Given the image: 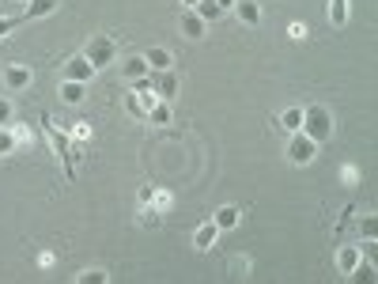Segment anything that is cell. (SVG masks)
<instances>
[{
	"mask_svg": "<svg viewBox=\"0 0 378 284\" xmlns=\"http://www.w3.org/2000/svg\"><path fill=\"white\" fill-rule=\"evenodd\" d=\"M140 227H159L163 224V212H155L151 205H140V216H137Z\"/></svg>",
	"mask_w": 378,
	"mask_h": 284,
	"instance_id": "d4e9b609",
	"label": "cell"
},
{
	"mask_svg": "<svg viewBox=\"0 0 378 284\" xmlns=\"http://www.w3.org/2000/svg\"><path fill=\"white\" fill-rule=\"evenodd\" d=\"M121 76L132 84V80H144V76H151V69H148V61H144V53H137V57H125L121 61Z\"/></svg>",
	"mask_w": 378,
	"mask_h": 284,
	"instance_id": "7c38bea8",
	"label": "cell"
},
{
	"mask_svg": "<svg viewBox=\"0 0 378 284\" xmlns=\"http://www.w3.org/2000/svg\"><path fill=\"white\" fill-rule=\"evenodd\" d=\"M235 16L246 27H258L261 23V4H258V0H235Z\"/></svg>",
	"mask_w": 378,
	"mask_h": 284,
	"instance_id": "5bb4252c",
	"label": "cell"
},
{
	"mask_svg": "<svg viewBox=\"0 0 378 284\" xmlns=\"http://www.w3.org/2000/svg\"><path fill=\"white\" fill-rule=\"evenodd\" d=\"M182 4H185V8H197V0H182Z\"/></svg>",
	"mask_w": 378,
	"mask_h": 284,
	"instance_id": "74e56055",
	"label": "cell"
},
{
	"mask_svg": "<svg viewBox=\"0 0 378 284\" xmlns=\"http://www.w3.org/2000/svg\"><path fill=\"white\" fill-rule=\"evenodd\" d=\"M57 4L61 0H27V8L19 12V19L23 23H35V19H46V16H53L57 12Z\"/></svg>",
	"mask_w": 378,
	"mask_h": 284,
	"instance_id": "9c48e42d",
	"label": "cell"
},
{
	"mask_svg": "<svg viewBox=\"0 0 378 284\" xmlns=\"http://www.w3.org/2000/svg\"><path fill=\"white\" fill-rule=\"evenodd\" d=\"M352 212H355V205H348V209H344V212H340V220H337V224H333V232H337V235H340V232H344V227H348V224H352Z\"/></svg>",
	"mask_w": 378,
	"mask_h": 284,
	"instance_id": "1f68e13d",
	"label": "cell"
},
{
	"mask_svg": "<svg viewBox=\"0 0 378 284\" xmlns=\"http://www.w3.org/2000/svg\"><path fill=\"white\" fill-rule=\"evenodd\" d=\"M287 35H292L295 42H303L307 38V23H287Z\"/></svg>",
	"mask_w": 378,
	"mask_h": 284,
	"instance_id": "836d02e7",
	"label": "cell"
},
{
	"mask_svg": "<svg viewBox=\"0 0 378 284\" xmlns=\"http://www.w3.org/2000/svg\"><path fill=\"white\" fill-rule=\"evenodd\" d=\"M16 4H27V0H16Z\"/></svg>",
	"mask_w": 378,
	"mask_h": 284,
	"instance_id": "f35d334b",
	"label": "cell"
},
{
	"mask_svg": "<svg viewBox=\"0 0 378 284\" xmlns=\"http://www.w3.org/2000/svg\"><path fill=\"white\" fill-rule=\"evenodd\" d=\"M151 190H155V186H140V193H137V201H140V205H148V201H151Z\"/></svg>",
	"mask_w": 378,
	"mask_h": 284,
	"instance_id": "d590c367",
	"label": "cell"
},
{
	"mask_svg": "<svg viewBox=\"0 0 378 284\" xmlns=\"http://www.w3.org/2000/svg\"><path fill=\"white\" fill-rule=\"evenodd\" d=\"M216 4H219V8H224V12H227V8H235V0H216Z\"/></svg>",
	"mask_w": 378,
	"mask_h": 284,
	"instance_id": "8d00e7d4",
	"label": "cell"
},
{
	"mask_svg": "<svg viewBox=\"0 0 378 284\" xmlns=\"http://www.w3.org/2000/svg\"><path fill=\"white\" fill-rule=\"evenodd\" d=\"M12 133H16V144H30V140H35V133H30L27 125H12Z\"/></svg>",
	"mask_w": 378,
	"mask_h": 284,
	"instance_id": "4dcf8cb0",
	"label": "cell"
},
{
	"mask_svg": "<svg viewBox=\"0 0 378 284\" xmlns=\"http://www.w3.org/2000/svg\"><path fill=\"white\" fill-rule=\"evenodd\" d=\"M12 118H16L12 99H0V125H12Z\"/></svg>",
	"mask_w": 378,
	"mask_h": 284,
	"instance_id": "f1b7e54d",
	"label": "cell"
},
{
	"mask_svg": "<svg viewBox=\"0 0 378 284\" xmlns=\"http://www.w3.org/2000/svg\"><path fill=\"white\" fill-rule=\"evenodd\" d=\"M303 133L314 140V144H326V140H333V133H337V122H333V110L321 103H310L303 106Z\"/></svg>",
	"mask_w": 378,
	"mask_h": 284,
	"instance_id": "7a4b0ae2",
	"label": "cell"
},
{
	"mask_svg": "<svg viewBox=\"0 0 378 284\" xmlns=\"http://www.w3.org/2000/svg\"><path fill=\"white\" fill-rule=\"evenodd\" d=\"M118 38H110V35H91V42L84 46V57L95 64V69H110V64L118 61Z\"/></svg>",
	"mask_w": 378,
	"mask_h": 284,
	"instance_id": "3957f363",
	"label": "cell"
},
{
	"mask_svg": "<svg viewBox=\"0 0 378 284\" xmlns=\"http://www.w3.org/2000/svg\"><path fill=\"white\" fill-rule=\"evenodd\" d=\"M72 140H91V125L87 122H80V125H72V133H69Z\"/></svg>",
	"mask_w": 378,
	"mask_h": 284,
	"instance_id": "d6a6232c",
	"label": "cell"
},
{
	"mask_svg": "<svg viewBox=\"0 0 378 284\" xmlns=\"http://www.w3.org/2000/svg\"><path fill=\"white\" fill-rule=\"evenodd\" d=\"M340 174H344V182H348V186H355V178H360V171H355L352 163H348V167H344Z\"/></svg>",
	"mask_w": 378,
	"mask_h": 284,
	"instance_id": "e575fe53",
	"label": "cell"
},
{
	"mask_svg": "<svg viewBox=\"0 0 378 284\" xmlns=\"http://www.w3.org/2000/svg\"><path fill=\"white\" fill-rule=\"evenodd\" d=\"M16 27H23V19H19V16H0V38H8Z\"/></svg>",
	"mask_w": 378,
	"mask_h": 284,
	"instance_id": "83f0119b",
	"label": "cell"
},
{
	"mask_svg": "<svg viewBox=\"0 0 378 284\" xmlns=\"http://www.w3.org/2000/svg\"><path fill=\"white\" fill-rule=\"evenodd\" d=\"M38 122H42V133H46L50 148H53V156L64 163V178L76 182V152H72V137L64 133V129H57V122H53L50 114H42Z\"/></svg>",
	"mask_w": 378,
	"mask_h": 284,
	"instance_id": "6da1fadb",
	"label": "cell"
},
{
	"mask_svg": "<svg viewBox=\"0 0 378 284\" xmlns=\"http://www.w3.org/2000/svg\"><path fill=\"white\" fill-rule=\"evenodd\" d=\"M148 80H151V91L159 95V99H166V103H171L174 95H178V87H182V80H178V72H174V69H166V72H151Z\"/></svg>",
	"mask_w": 378,
	"mask_h": 284,
	"instance_id": "8992f818",
	"label": "cell"
},
{
	"mask_svg": "<svg viewBox=\"0 0 378 284\" xmlns=\"http://www.w3.org/2000/svg\"><path fill=\"white\" fill-rule=\"evenodd\" d=\"M87 95V84H76V80H61V99L69 106H80Z\"/></svg>",
	"mask_w": 378,
	"mask_h": 284,
	"instance_id": "2e32d148",
	"label": "cell"
},
{
	"mask_svg": "<svg viewBox=\"0 0 378 284\" xmlns=\"http://www.w3.org/2000/svg\"><path fill=\"white\" fill-rule=\"evenodd\" d=\"M374 232H378L374 216H371V212H367V216H360V235H367V239H374Z\"/></svg>",
	"mask_w": 378,
	"mask_h": 284,
	"instance_id": "f546056e",
	"label": "cell"
},
{
	"mask_svg": "<svg viewBox=\"0 0 378 284\" xmlns=\"http://www.w3.org/2000/svg\"><path fill=\"white\" fill-rule=\"evenodd\" d=\"M363 258V246H355V243H344L340 250H337V269L344 273V277H348V273L355 269V261Z\"/></svg>",
	"mask_w": 378,
	"mask_h": 284,
	"instance_id": "4fadbf2b",
	"label": "cell"
},
{
	"mask_svg": "<svg viewBox=\"0 0 378 284\" xmlns=\"http://www.w3.org/2000/svg\"><path fill=\"white\" fill-rule=\"evenodd\" d=\"M171 118H174V114H171V103H166V99H159V103L148 110V122H151V125H171Z\"/></svg>",
	"mask_w": 378,
	"mask_h": 284,
	"instance_id": "d6986e66",
	"label": "cell"
},
{
	"mask_svg": "<svg viewBox=\"0 0 378 284\" xmlns=\"http://www.w3.org/2000/svg\"><path fill=\"white\" fill-rule=\"evenodd\" d=\"M148 205H151L155 212H166V209L174 205V193H171V190H151V201H148Z\"/></svg>",
	"mask_w": 378,
	"mask_h": 284,
	"instance_id": "603a6c76",
	"label": "cell"
},
{
	"mask_svg": "<svg viewBox=\"0 0 378 284\" xmlns=\"http://www.w3.org/2000/svg\"><path fill=\"white\" fill-rule=\"evenodd\" d=\"M178 30H182V35H185L189 42H201V38H205V30H208V23L193 12V8H185L182 19H178Z\"/></svg>",
	"mask_w": 378,
	"mask_h": 284,
	"instance_id": "ba28073f",
	"label": "cell"
},
{
	"mask_svg": "<svg viewBox=\"0 0 378 284\" xmlns=\"http://www.w3.org/2000/svg\"><path fill=\"white\" fill-rule=\"evenodd\" d=\"M95 76H98V69H95V64H91V61H87V57H84V53H76V57H69V61H64V64H61V80H76V84H91V80H95Z\"/></svg>",
	"mask_w": 378,
	"mask_h": 284,
	"instance_id": "5b68a950",
	"label": "cell"
},
{
	"mask_svg": "<svg viewBox=\"0 0 378 284\" xmlns=\"http://www.w3.org/2000/svg\"><path fill=\"white\" fill-rule=\"evenodd\" d=\"M348 277H352V280H374V277H378V273H374V261H371V258H360Z\"/></svg>",
	"mask_w": 378,
	"mask_h": 284,
	"instance_id": "7402d4cb",
	"label": "cell"
},
{
	"mask_svg": "<svg viewBox=\"0 0 378 284\" xmlns=\"http://www.w3.org/2000/svg\"><path fill=\"white\" fill-rule=\"evenodd\" d=\"M193 12H197V16H201V19H205V23H216V19H219V16H224V8H219V4H216V0H197V8H193Z\"/></svg>",
	"mask_w": 378,
	"mask_h": 284,
	"instance_id": "ac0fdd59",
	"label": "cell"
},
{
	"mask_svg": "<svg viewBox=\"0 0 378 284\" xmlns=\"http://www.w3.org/2000/svg\"><path fill=\"white\" fill-rule=\"evenodd\" d=\"M106 280H110L106 269H84V273H76V284H106Z\"/></svg>",
	"mask_w": 378,
	"mask_h": 284,
	"instance_id": "484cf974",
	"label": "cell"
},
{
	"mask_svg": "<svg viewBox=\"0 0 378 284\" xmlns=\"http://www.w3.org/2000/svg\"><path fill=\"white\" fill-rule=\"evenodd\" d=\"M144 61H148L151 72H166L174 64V53L166 50V46H151V50H144Z\"/></svg>",
	"mask_w": 378,
	"mask_h": 284,
	"instance_id": "8fae6325",
	"label": "cell"
},
{
	"mask_svg": "<svg viewBox=\"0 0 378 284\" xmlns=\"http://www.w3.org/2000/svg\"><path fill=\"white\" fill-rule=\"evenodd\" d=\"M314 159H318V144H314V140H310L303 129L292 133V140H287V163H295V167H310Z\"/></svg>",
	"mask_w": 378,
	"mask_h": 284,
	"instance_id": "277c9868",
	"label": "cell"
},
{
	"mask_svg": "<svg viewBox=\"0 0 378 284\" xmlns=\"http://www.w3.org/2000/svg\"><path fill=\"white\" fill-rule=\"evenodd\" d=\"M212 220H216L219 232H231V227H239V220H242V209H239V205H224V209H219V212L212 216Z\"/></svg>",
	"mask_w": 378,
	"mask_h": 284,
	"instance_id": "9a60e30c",
	"label": "cell"
},
{
	"mask_svg": "<svg viewBox=\"0 0 378 284\" xmlns=\"http://www.w3.org/2000/svg\"><path fill=\"white\" fill-rule=\"evenodd\" d=\"M125 110H129L132 118H140V122H148V110H144V103H140L137 91H125Z\"/></svg>",
	"mask_w": 378,
	"mask_h": 284,
	"instance_id": "cb8c5ba5",
	"label": "cell"
},
{
	"mask_svg": "<svg viewBox=\"0 0 378 284\" xmlns=\"http://www.w3.org/2000/svg\"><path fill=\"white\" fill-rule=\"evenodd\" d=\"M16 152V133L12 125H0V156H12Z\"/></svg>",
	"mask_w": 378,
	"mask_h": 284,
	"instance_id": "4316f807",
	"label": "cell"
},
{
	"mask_svg": "<svg viewBox=\"0 0 378 284\" xmlns=\"http://www.w3.org/2000/svg\"><path fill=\"white\" fill-rule=\"evenodd\" d=\"M216 239H219V227H216V220H205V224L193 232V246L201 250V254H208V250L216 246Z\"/></svg>",
	"mask_w": 378,
	"mask_h": 284,
	"instance_id": "30bf717a",
	"label": "cell"
},
{
	"mask_svg": "<svg viewBox=\"0 0 378 284\" xmlns=\"http://www.w3.org/2000/svg\"><path fill=\"white\" fill-rule=\"evenodd\" d=\"M280 129H287V133H299V129H303V106H287V110L280 114Z\"/></svg>",
	"mask_w": 378,
	"mask_h": 284,
	"instance_id": "e0dca14e",
	"label": "cell"
},
{
	"mask_svg": "<svg viewBox=\"0 0 378 284\" xmlns=\"http://www.w3.org/2000/svg\"><path fill=\"white\" fill-rule=\"evenodd\" d=\"M227 273H231L235 280H246V277H250V258H246V254H235V258L227 261Z\"/></svg>",
	"mask_w": 378,
	"mask_h": 284,
	"instance_id": "44dd1931",
	"label": "cell"
},
{
	"mask_svg": "<svg viewBox=\"0 0 378 284\" xmlns=\"http://www.w3.org/2000/svg\"><path fill=\"white\" fill-rule=\"evenodd\" d=\"M329 23L333 27L348 23V0H329Z\"/></svg>",
	"mask_w": 378,
	"mask_h": 284,
	"instance_id": "ffe728a7",
	"label": "cell"
},
{
	"mask_svg": "<svg viewBox=\"0 0 378 284\" xmlns=\"http://www.w3.org/2000/svg\"><path fill=\"white\" fill-rule=\"evenodd\" d=\"M35 84V72L27 64H4V87L8 91H23V87Z\"/></svg>",
	"mask_w": 378,
	"mask_h": 284,
	"instance_id": "52a82bcc",
	"label": "cell"
}]
</instances>
